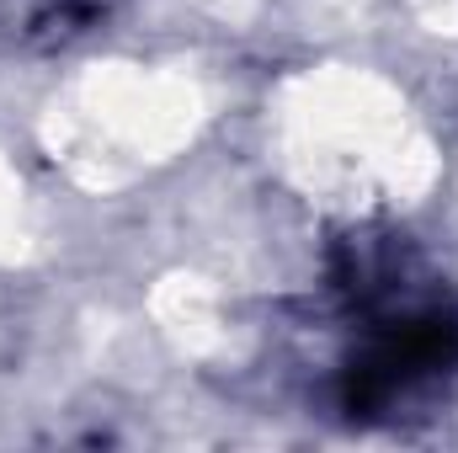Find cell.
Listing matches in <instances>:
<instances>
[{
  "mask_svg": "<svg viewBox=\"0 0 458 453\" xmlns=\"http://www.w3.org/2000/svg\"><path fill=\"white\" fill-rule=\"evenodd\" d=\"M107 11H113V0H32L21 38L32 48H70L75 38L97 32L107 21Z\"/></svg>",
  "mask_w": 458,
  "mask_h": 453,
  "instance_id": "obj_1",
  "label": "cell"
}]
</instances>
